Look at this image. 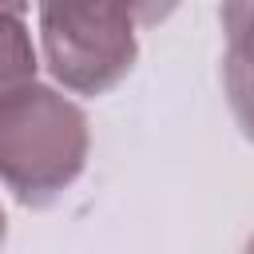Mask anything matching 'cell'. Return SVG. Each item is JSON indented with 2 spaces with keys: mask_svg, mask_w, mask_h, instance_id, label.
Returning <instances> with one entry per match:
<instances>
[{
  "mask_svg": "<svg viewBox=\"0 0 254 254\" xmlns=\"http://www.w3.org/2000/svg\"><path fill=\"white\" fill-rule=\"evenodd\" d=\"M91 131L79 103L48 83H28L0 99V183L16 202L52 206L87 163Z\"/></svg>",
  "mask_w": 254,
  "mask_h": 254,
  "instance_id": "obj_1",
  "label": "cell"
},
{
  "mask_svg": "<svg viewBox=\"0 0 254 254\" xmlns=\"http://www.w3.org/2000/svg\"><path fill=\"white\" fill-rule=\"evenodd\" d=\"M36 16L52 79L75 95H103L135 64V20L155 12L123 4H44Z\"/></svg>",
  "mask_w": 254,
  "mask_h": 254,
  "instance_id": "obj_2",
  "label": "cell"
},
{
  "mask_svg": "<svg viewBox=\"0 0 254 254\" xmlns=\"http://www.w3.org/2000/svg\"><path fill=\"white\" fill-rule=\"evenodd\" d=\"M218 20L226 32L222 87L242 135L254 143V4H222Z\"/></svg>",
  "mask_w": 254,
  "mask_h": 254,
  "instance_id": "obj_3",
  "label": "cell"
},
{
  "mask_svg": "<svg viewBox=\"0 0 254 254\" xmlns=\"http://www.w3.org/2000/svg\"><path fill=\"white\" fill-rule=\"evenodd\" d=\"M24 16H28L24 4L0 8V99L36 83V52Z\"/></svg>",
  "mask_w": 254,
  "mask_h": 254,
  "instance_id": "obj_4",
  "label": "cell"
},
{
  "mask_svg": "<svg viewBox=\"0 0 254 254\" xmlns=\"http://www.w3.org/2000/svg\"><path fill=\"white\" fill-rule=\"evenodd\" d=\"M4 234H8V222H4V210H0V246H4Z\"/></svg>",
  "mask_w": 254,
  "mask_h": 254,
  "instance_id": "obj_5",
  "label": "cell"
},
{
  "mask_svg": "<svg viewBox=\"0 0 254 254\" xmlns=\"http://www.w3.org/2000/svg\"><path fill=\"white\" fill-rule=\"evenodd\" d=\"M242 254H254V238H250V242H246V250H242Z\"/></svg>",
  "mask_w": 254,
  "mask_h": 254,
  "instance_id": "obj_6",
  "label": "cell"
}]
</instances>
